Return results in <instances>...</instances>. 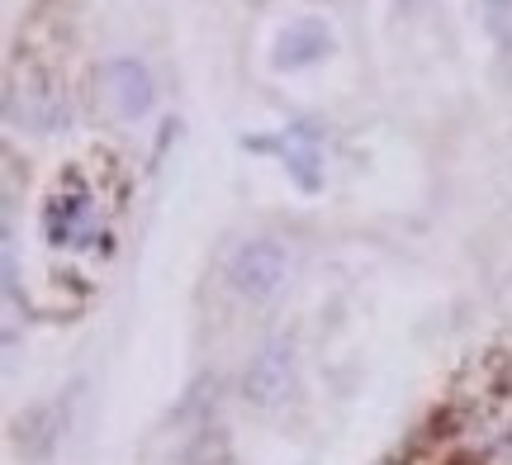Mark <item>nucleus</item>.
Segmentation results:
<instances>
[{
	"mask_svg": "<svg viewBox=\"0 0 512 465\" xmlns=\"http://www.w3.org/2000/svg\"><path fill=\"white\" fill-rule=\"evenodd\" d=\"M285 280H290V252L275 238H247L238 252L228 257V285H233L242 299H252V304L275 299L285 290Z\"/></svg>",
	"mask_w": 512,
	"mask_h": 465,
	"instance_id": "obj_1",
	"label": "nucleus"
},
{
	"mask_svg": "<svg viewBox=\"0 0 512 465\" xmlns=\"http://www.w3.org/2000/svg\"><path fill=\"white\" fill-rule=\"evenodd\" d=\"M5 105L15 124H29L34 133H57L67 124V91L48 72H24V81L10 86Z\"/></svg>",
	"mask_w": 512,
	"mask_h": 465,
	"instance_id": "obj_2",
	"label": "nucleus"
},
{
	"mask_svg": "<svg viewBox=\"0 0 512 465\" xmlns=\"http://www.w3.org/2000/svg\"><path fill=\"white\" fill-rule=\"evenodd\" d=\"M95 86H100V100L110 105V114L119 119H143L152 105H157V91H152V76H147L143 62H133V57H114L105 62L100 72H95Z\"/></svg>",
	"mask_w": 512,
	"mask_h": 465,
	"instance_id": "obj_3",
	"label": "nucleus"
},
{
	"mask_svg": "<svg viewBox=\"0 0 512 465\" xmlns=\"http://www.w3.org/2000/svg\"><path fill=\"white\" fill-rule=\"evenodd\" d=\"M43 228L48 238L62 247H95L100 242V224H95V205H91V190L86 186H67L53 195V205L43 214Z\"/></svg>",
	"mask_w": 512,
	"mask_h": 465,
	"instance_id": "obj_4",
	"label": "nucleus"
},
{
	"mask_svg": "<svg viewBox=\"0 0 512 465\" xmlns=\"http://www.w3.org/2000/svg\"><path fill=\"white\" fill-rule=\"evenodd\" d=\"M294 385V352L290 342H266L261 352L252 356V366L242 375V394L247 404H261V409H275Z\"/></svg>",
	"mask_w": 512,
	"mask_h": 465,
	"instance_id": "obj_5",
	"label": "nucleus"
},
{
	"mask_svg": "<svg viewBox=\"0 0 512 465\" xmlns=\"http://www.w3.org/2000/svg\"><path fill=\"white\" fill-rule=\"evenodd\" d=\"M332 29L323 24L318 15H304V19H290L280 34H275V53H271V67L275 72H299V67H313L332 53Z\"/></svg>",
	"mask_w": 512,
	"mask_h": 465,
	"instance_id": "obj_6",
	"label": "nucleus"
},
{
	"mask_svg": "<svg viewBox=\"0 0 512 465\" xmlns=\"http://www.w3.org/2000/svg\"><path fill=\"white\" fill-rule=\"evenodd\" d=\"M247 148L280 152V157H285V171H290L304 190L323 186V171H318V162H323V157H318V138H313L309 129H285L280 138H256V143H247Z\"/></svg>",
	"mask_w": 512,
	"mask_h": 465,
	"instance_id": "obj_7",
	"label": "nucleus"
},
{
	"mask_svg": "<svg viewBox=\"0 0 512 465\" xmlns=\"http://www.w3.org/2000/svg\"><path fill=\"white\" fill-rule=\"evenodd\" d=\"M479 15H484V29L494 34L498 48L512 53V0H479Z\"/></svg>",
	"mask_w": 512,
	"mask_h": 465,
	"instance_id": "obj_8",
	"label": "nucleus"
},
{
	"mask_svg": "<svg viewBox=\"0 0 512 465\" xmlns=\"http://www.w3.org/2000/svg\"><path fill=\"white\" fill-rule=\"evenodd\" d=\"M422 5H427V0H399V10H403V15H418Z\"/></svg>",
	"mask_w": 512,
	"mask_h": 465,
	"instance_id": "obj_9",
	"label": "nucleus"
}]
</instances>
